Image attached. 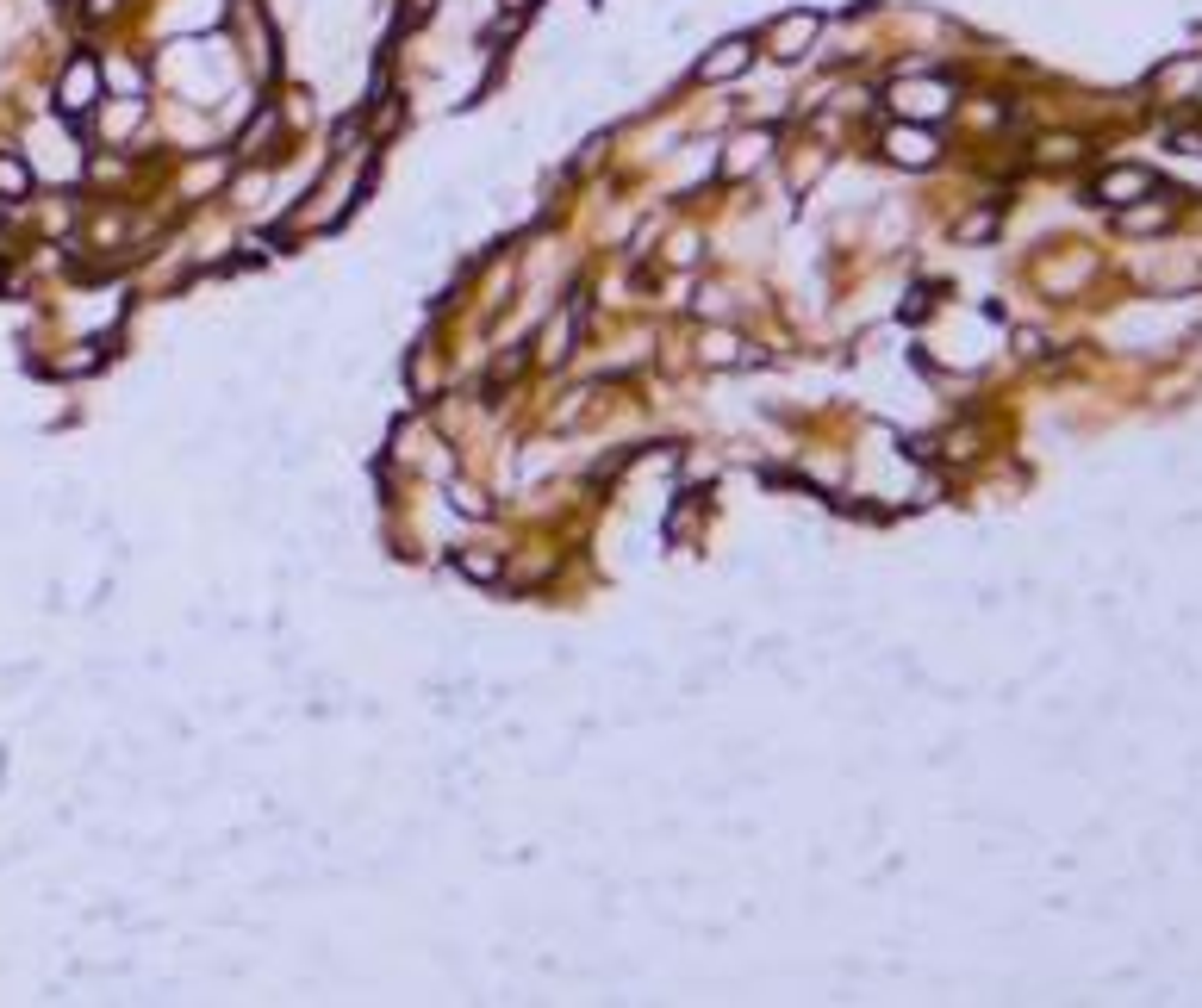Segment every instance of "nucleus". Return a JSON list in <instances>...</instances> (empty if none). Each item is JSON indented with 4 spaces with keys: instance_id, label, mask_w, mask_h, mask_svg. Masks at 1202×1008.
Here are the masks:
<instances>
[{
    "instance_id": "423d86ee",
    "label": "nucleus",
    "mask_w": 1202,
    "mask_h": 1008,
    "mask_svg": "<svg viewBox=\"0 0 1202 1008\" xmlns=\"http://www.w3.org/2000/svg\"><path fill=\"white\" fill-rule=\"evenodd\" d=\"M25 163H13V156H0V193H25Z\"/></svg>"
},
{
    "instance_id": "7ed1b4c3",
    "label": "nucleus",
    "mask_w": 1202,
    "mask_h": 1008,
    "mask_svg": "<svg viewBox=\"0 0 1202 1008\" xmlns=\"http://www.w3.org/2000/svg\"><path fill=\"white\" fill-rule=\"evenodd\" d=\"M884 143H891V156H897V163H916V168H922V163H934V138H929V131H904V125H897Z\"/></svg>"
},
{
    "instance_id": "6e6552de",
    "label": "nucleus",
    "mask_w": 1202,
    "mask_h": 1008,
    "mask_svg": "<svg viewBox=\"0 0 1202 1008\" xmlns=\"http://www.w3.org/2000/svg\"><path fill=\"white\" fill-rule=\"evenodd\" d=\"M412 7V19H424V13H437V0H405Z\"/></svg>"
},
{
    "instance_id": "39448f33",
    "label": "nucleus",
    "mask_w": 1202,
    "mask_h": 1008,
    "mask_svg": "<svg viewBox=\"0 0 1202 1008\" xmlns=\"http://www.w3.org/2000/svg\"><path fill=\"white\" fill-rule=\"evenodd\" d=\"M897 106H904V113H941V106H947V88H941V82L904 88V94H897Z\"/></svg>"
},
{
    "instance_id": "1a4fd4ad",
    "label": "nucleus",
    "mask_w": 1202,
    "mask_h": 1008,
    "mask_svg": "<svg viewBox=\"0 0 1202 1008\" xmlns=\"http://www.w3.org/2000/svg\"><path fill=\"white\" fill-rule=\"evenodd\" d=\"M511 7H530V0H511Z\"/></svg>"
},
{
    "instance_id": "f03ea898",
    "label": "nucleus",
    "mask_w": 1202,
    "mask_h": 1008,
    "mask_svg": "<svg viewBox=\"0 0 1202 1008\" xmlns=\"http://www.w3.org/2000/svg\"><path fill=\"white\" fill-rule=\"evenodd\" d=\"M94 88H100L94 63H69V75H63V113H88V106H94Z\"/></svg>"
},
{
    "instance_id": "f257e3e1",
    "label": "nucleus",
    "mask_w": 1202,
    "mask_h": 1008,
    "mask_svg": "<svg viewBox=\"0 0 1202 1008\" xmlns=\"http://www.w3.org/2000/svg\"><path fill=\"white\" fill-rule=\"evenodd\" d=\"M810 38H816V13H785L773 32V57H804Z\"/></svg>"
},
{
    "instance_id": "0eeeda50",
    "label": "nucleus",
    "mask_w": 1202,
    "mask_h": 1008,
    "mask_svg": "<svg viewBox=\"0 0 1202 1008\" xmlns=\"http://www.w3.org/2000/svg\"><path fill=\"white\" fill-rule=\"evenodd\" d=\"M1121 193H1146V175H1109L1103 181V200H1121Z\"/></svg>"
},
{
    "instance_id": "20e7f679",
    "label": "nucleus",
    "mask_w": 1202,
    "mask_h": 1008,
    "mask_svg": "<svg viewBox=\"0 0 1202 1008\" xmlns=\"http://www.w3.org/2000/svg\"><path fill=\"white\" fill-rule=\"evenodd\" d=\"M735 69H748V38H729V44H717V57H704V82H723V75H735Z\"/></svg>"
}]
</instances>
